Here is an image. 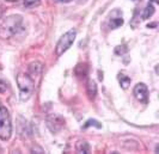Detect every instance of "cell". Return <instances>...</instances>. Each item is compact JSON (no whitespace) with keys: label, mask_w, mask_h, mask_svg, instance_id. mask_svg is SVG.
<instances>
[{"label":"cell","mask_w":159,"mask_h":154,"mask_svg":"<svg viewBox=\"0 0 159 154\" xmlns=\"http://www.w3.org/2000/svg\"><path fill=\"white\" fill-rule=\"evenodd\" d=\"M23 30V17L19 15L7 16L0 25V37L2 40L11 38Z\"/></svg>","instance_id":"cell-1"},{"label":"cell","mask_w":159,"mask_h":154,"mask_svg":"<svg viewBox=\"0 0 159 154\" xmlns=\"http://www.w3.org/2000/svg\"><path fill=\"white\" fill-rule=\"evenodd\" d=\"M17 85L19 89V98L20 100H28L32 96L35 91V80L28 73H19L17 75Z\"/></svg>","instance_id":"cell-2"},{"label":"cell","mask_w":159,"mask_h":154,"mask_svg":"<svg viewBox=\"0 0 159 154\" xmlns=\"http://www.w3.org/2000/svg\"><path fill=\"white\" fill-rule=\"evenodd\" d=\"M12 135V122L8 110L5 106H0V140L7 141Z\"/></svg>","instance_id":"cell-3"},{"label":"cell","mask_w":159,"mask_h":154,"mask_svg":"<svg viewBox=\"0 0 159 154\" xmlns=\"http://www.w3.org/2000/svg\"><path fill=\"white\" fill-rule=\"evenodd\" d=\"M75 37H77V30L75 29H71L70 31L64 33L60 37V40L57 41V43H56V47H55L56 56L64 55V53H66L68 49L71 48V46L73 44Z\"/></svg>","instance_id":"cell-4"},{"label":"cell","mask_w":159,"mask_h":154,"mask_svg":"<svg viewBox=\"0 0 159 154\" xmlns=\"http://www.w3.org/2000/svg\"><path fill=\"white\" fill-rule=\"evenodd\" d=\"M46 123H47L48 129L50 130L53 134H56L65 127L66 121H65V118L62 116H60L57 114H52L47 117Z\"/></svg>","instance_id":"cell-5"},{"label":"cell","mask_w":159,"mask_h":154,"mask_svg":"<svg viewBox=\"0 0 159 154\" xmlns=\"http://www.w3.org/2000/svg\"><path fill=\"white\" fill-rule=\"evenodd\" d=\"M133 93H134V96L139 102L147 103V100H148V89L143 82L136 84L134 90H133Z\"/></svg>","instance_id":"cell-6"},{"label":"cell","mask_w":159,"mask_h":154,"mask_svg":"<svg viewBox=\"0 0 159 154\" xmlns=\"http://www.w3.org/2000/svg\"><path fill=\"white\" fill-rule=\"evenodd\" d=\"M86 92L90 99H95L97 96V85L93 80H89L88 85H86Z\"/></svg>","instance_id":"cell-7"},{"label":"cell","mask_w":159,"mask_h":154,"mask_svg":"<svg viewBox=\"0 0 159 154\" xmlns=\"http://www.w3.org/2000/svg\"><path fill=\"white\" fill-rule=\"evenodd\" d=\"M108 25H109V28H110L111 30L117 29V28L123 25V18H122V16L110 17V19H109V22H108Z\"/></svg>","instance_id":"cell-8"},{"label":"cell","mask_w":159,"mask_h":154,"mask_svg":"<svg viewBox=\"0 0 159 154\" xmlns=\"http://www.w3.org/2000/svg\"><path fill=\"white\" fill-rule=\"evenodd\" d=\"M75 151L78 152V153H81V154H88L90 153V146H89V143L86 141H78L77 142V145H75Z\"/></svg>","instance_id":"cell-9"},{"label":"cell","mask_w":159,"mask_h":154,"mask_svg":"<svg viewBox=\"0 0 159 154\" xmlns=\"http://www.w3.org/2000/svg\"><path fill=\"white\" fill-rule=\"evenodd\" d=\"M154 11H156V8L153 6V4L150 2L148 5H146V7L143 8V20H146V19H150L153 15H154Z\"/></svg>","instance_id":"cell-10"},{"label":"cell","mask_w":159,"mask_h":154,"mask_svg":"<svg viewBox=\"0 0 159 154\" xmlns=\"http://www.w3.org/2000/svg\"><path fill=\"white\" fill-rule=\"evenodd\" d=\"M130 78L129 77H127L126 74L123 73V72H121V73H119V82L120 85H121V87L122 89H128L129 87V85H130Z\"/></svg>","instance_id":"cell-11"},{"label":"cell","mask_w":159,"mask_h":154,"mask_svg":"<svg viewBox=\"0 0 159 154\" xmlns=\"http://www.w3.org/2000/svg\"><path fill=\"white\" fill-rule=\"evenodd\" d=\"M23 5L25 8H34L41 5V0H24Z\"/></svg>","instance_id":"cell-12"},{"label":"cell","mask_w":159,"mask_h":154,"mask_svg":"<svg viewBox=\"0 0 159 154\" xmlns=\"http://www.w3.org/2000/svg\"><path fill=\"white\" fill-rule=\"evenodd\" d=\"M41 69H42V65L40 62H32L31 65H29V72L32 74L35 73V75H37L40 73Z\"/></svg>","instance_id":"cell-13"},{"label":"cell","mask_w":159,"mask_h":154,"mask_svg":"<svg viewBox=\"0 0 159 154\" xmlns=\"http://www.w3.org/2000/svg\"><path fill=\"white\" fill-rule=\"evenodd\" d=\"M91 125H95L96 128H102L101 123H99V122H97V121H95V120H89V121L85 123L84 128H89V127H91Z\"/></svg>","instance_id":"cell-14"},{"label":"cell","mask_w":159,"mask_h":154,"mask_svg":"<svg viewBox=\"0 0 159 154\" xmlns=\"http://www.w3.org/2000/svg\"><path fill=\"white\" fill-rule=\"evenodd\" d=\"M7 84L5 82V81L0 80V93H5L6 91H7Z\"/></svg>","instance_id":"cell-15"},{"label":"cell","mask_w":159,"mask_h":154,"mask_svg":"<svg viewBox=\"0 0 159 154\" xmlns=\"http://www.w3.org/2000/svg\"><path fill=\"white\" fill-rule=\"evenodd\" d=\"M56 1H59V2H71L72 0H56Z\"/></svg>","instance_id":"cell-16"},{"label":"cell","mask_w":159,"mask_h":154,"mask_svg":"<svg viewBox=\"0 0 159 154\" xmlns=\"http://www.w3.org/2000/svg\"><path fill=\"white\" fill-rule=\"evenodd\" d=\"M2 13H4V7L0 5V17L2 16Z\"/></svg>","instance_id":"cell-17"},{"label":"cell","mask_w":159,"mask_h":154,"mask_svg":"<svg viewBox=\"0 0 159 154\" xmlns=\"http://www.w3.org/2000/svg\"><path fill=\"white\" fill-rule=\"evenodd\" d=\"M150 2H156V4H158L159 0H150Z\"/></svg>","instance_id":"cell-18"},{"label":"cell","mask_w":159,"mask_h":154,"mask_svg":"<svg viewBox=\"0 0 159 154\" xmlns=\"http://www.w3.org/2000/svg\"><path fill=\"white\" fill-rule=\"evenodd\" d=\"M6 1H10V2H13V1H16V0H6Z\"/></svg>","instance_id":"cell-19"}]
</instances>
